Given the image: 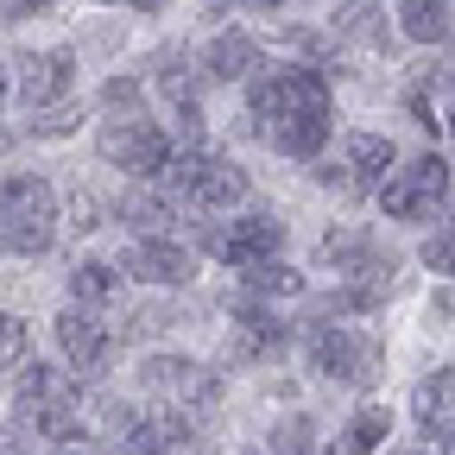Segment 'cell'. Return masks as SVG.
<instances>
[{
  "label": "cell",
  "instance_id": "83f0119b",
  "mask_svg": "<svg viewBox=\"0 0 455 455\" xmlns=\"http://www.w3.org/2000/svg\"><path fill=\"white\" fill-rule=\"evenodd\" d=\"M0 253H51V228H0Z\"/></svg>",
  "mask_w": 455,
  "mask_h": 455
},
{
  "label": "cell",
  "instance_id": "277c9868",
  "mask_svg": "<svg viewBox=\"0 0 455 455\" xmlns=\"http://www.w3.org/2000/svg\"><path fill=\"white\" fill-rule=\"evenodd\" d=\"M95 146H101L108 164H121L127 178H140V184H152L158 171L171 164V133L152 127L146 114H133V121H108V127L95 133Z\"/></svg>",
  "mask_w": 455,
  "mask_h": 455
},
{
  "label": "cell",
  "instance_id": "ab89813d",
  "mask_svg": "<svg viewBox=\"0 0 455 455\" xmlns=\"http://www.w3.org/2000/svg\"><path fill=\"white\" fill-rule=\"evenodd\" d=\"M449 13H455V0H449Z\"/></svg>",
  "mask_w": 455,
  "mask_h": 455
},
{
  "label": "cell",
  "instance_id": "e575fe53",
  "mask_svg": "<svg viewBox=\"0 0 455 455\" xmlns=\"http://www.w3.org/2000/svg\"><path fill=\"white\" fill-rule=\"evenodd\" d=\"M108 7H133V13H158L164 0H108Z\"/></svg>",
  "mask_w": 455,
  "mask_h": 455
},
{
  "label": "cell",
  "instance_id": "6da1fadb",
  "mask_svg": "<svg viewBox=\"0 0 455 455\" xmlns=\"http://www.w3.org/2000/svg\"><path fill=\"white\" fill-rule=\"evenodd\" d=\"M158 184L190 215H215V209L247 203V171L235 158H215V152H171V164L158 171Z\"/></svg>",
  "mask_w": 455,
  "mask_h": 455
},
{
  "label": "cell",
  "instance_id": "60d3db41",
  "mask_svg": "<svg viewBox=\"0 0 455 455\" xmlns=\"http://www.w3.org/2000/svg\"><path fill=\"white\" fill-rule=\"evenodd\" d=\"M348 7H355V0H348Z\"/></svg>",
  "mask_w": 455,
  "mask_h": 455
},
{
  "label": "cell",
  "instance_id": "30bf717a",
  "mask_svg": "<svg viewBox=\"0 0 455 455\" xmlns=\"http://www.w3.org/2000/svg\"><path fill=\"white\" fill-rule=\"evenodd\" d=\"M140 379H146L152 392H171V398H190V405H209V398L221 392V379H215L209 367H196L190 355H152V361L140 367Z\"/></svg>",
  "mask_w": 455,
  "mask_h": 455
},
{
  "label": "cell",
  "instance_id": "836d02e7",
  "mask_svg": "<svg viewBox=\"0 0 455 455\" xmlns=\"http://www.w3.org/2000/svg\"><path fill=\"white\" fill-rule=\"evenodd\" d=\"M430 304H436V316H455V284H443V291H436Z\"/></svg>",
  "mask_w": 455,
  "mask_h": 455
},
{
  "label": "cell",
  "instance_id": "52a82bcc",
  "mask_svg": "<svg viewBox=\"0 0 455 455\" xmlns=\"http://www.w3.org/2000/svg\"><path fill=\"white\" fill-rule=\"evenodd\" d=\"M57 348H64V355L76 361V379H95V373H108L114 348H121V335H114V329L101 323V310L70 304L64 316H57Z\"/></svg>",
  "mask_w": 455,
  "mask_h": 455
},
{
  "label": "cell",
  "instance_id": "d4e9b609",
  "mask_svg": "<svg viewBox=\"0 0 455 455\" xmlns=\"http://www.w3.org/2000/svg\"><path fill=\"white\" fill-rule=\"evenodd\" d=\"M272 455H316V430H310V418H284V424L272 430Z\"/></svg>",
  "mask_w": 455,
  "mask_h": 455
},
{
  "label": "cell",
  "instance_id": "603a6c76",
  "mask_svg": "<svg viewBox=\"0 0 455 455\" xmlns=\"http://www.w3.org/2000/svg\"><path fill=\"white\" fill-rule=\"evenodd\" d=\"M114 291H121V272H114L108 259H83V266L70 272V298H76V304H89V310H95V304H108Z\"/></svg>",
  "mask_w": 455,
  "mask_h": 455
},
{
  "label": "cell",
  "instance_id": "5b68a950",
  "mask_svg": "<svg viewBox=\"0 0 455 455\" xmlns=\"http://www.w3.org/2000/svg\"><path fill=\"white\" fill-rule=\"evenodd\" d=\"M443 196H449V164H443L436 152H418L405 171H392V178L379 184V209H386V215H398V221L430 215Z\"/></svg>",
  "mask_w": 455,
  "mask_h": 455
},
{
  "label": "cell",
  "instance_id": "2e32d148",
  "mask_svg": "<svg viewBox=\"0 0 455 455\" xmlns=\"http://www.w3.org/2000/svg\"><path fill=\"white\" fill-rule=\"evenodd\" d=\"M329 127H335V114H304V121H284V127H272L266 140H272L284 158H316V152L329 146Z\"/></svg>",
  "mask_w": 455,
  "mask_h": 455
},
{
  "label": "cell",
  "instance_id": "484cf974",
  "mask_svg": "<svg viewBox=\"0 0 455 455\" xmlns=\"http://www.w3.org/2000/svg\"><path fill=\"white\" fill-rule=\"evenodd\" d=\"M424 266L430 272H455V215H443V228L424 241Z\"/></svg>",
  "mask_w": 455,
  "mask_h": 455
},
{
  "label": "cell",
  "instance_id": "8d00e7d4",
  "mask_svg": "<svg viewBox=\"0 0 455 455\" xmlns=\"http://www.w3.org/2000/svg\"><path fill=\"white\" fill-rule=\"evenodd\" d=\"M436 443H443V455H455V430H449V436H436Z\"/></svg>",
  "mask_w": 455,
  "mask_h": 455
},
{
  "label": "cell",
  "instance_id": "4dcf8cb0",
  "mask_svg": "<svg viewBox=\"0 0 455 455\" xmlns=\"http://www.w3.org/2000/svg\"><path fill=\"white\" fill-rule=\"evenodd\" d=\"M70 127H76V108H51V114H38V121H26V133H38V140H57Z\"/></svg>",
  "mask_w": 455,
  "mask_h": 455
},
{
  "label": "cell",
  "instance_id": "3957f363",
  "mask_svg": "<svg viewBox=\"0 0 455 455\" xmlns=\"http://www.w3.org/2000/svg\"><path fill=\"white\" fill-rule=\"evenodd\" d=\"M310 361H316V373H329L341 386H373L386 367L379 341L355 323H310Z\"/></svg>",
  "mask_w": 455,
  "mask_h": 455
},
{
  "label": "cell",
  "instance_id": "f546056e",
  "mask_svg": "<svg viewBox=\"0 0 455 455\" xmlns=\"http://www.w3.org/2000/svg\"><path fill=\"white\" fill-rule=\"evenodd\" d=\"M310 178H316L323 190H335V196H361V190H367L361 178H348V164H316Z\"/></svg>",
  "mask_w": 455,
  "mask_h": 455
},
{
  "label": "cell",
  "instance_id": "cb8c5ba5",
  "mask_svg": "<svg viewBox=\"0 0 455 455\" xmlns=\"http://www.w3.org/2000/svg\"><path fill=\"white\" fill-rule=\"evenodd\" d=\"M158 89L178 101V108H196V89H203V70L190 64V57L178 51V57H158Z\"/></svg>",
  "mask_w": 455,
  "mask_h": 455
},
{
  "label": "cell",
  "instance_id": "e0dca14e",
  "mask_svg": "<svg viewBox=\"0 0 455 455\" xmlns=\"http://www.w3.org/2000/svg\"><path fill=\"white\" fill-rule=\"evenodd\" d=\"M398 26H405V38H418V44H443V38H455L449 0H405V7H398Z\"/></svg>",
  "mask_w": 455,
  "mask_h": 455
},
{
  "label": "cell",
  "instance_id": "4fadbf2b",
  "mask_svg": "<svg viewBox=\"0 0 455 455\" xmlns=\"http://www.w3.org/2000/svg\"><path fill=\"white\" fill-rule=\"evenodd\" d=\"M196 449V424H190V411H152L140 430H133V455H190Z\"/></svg>",
  "mask_w": 455,
  "mask_h": 455
},
{
  "label": "cell",
  "instance_id": "d590c367",
  "mask_svg": "<svg viewBox=\"0 0 455 455\" xmlns=\"http://www.w3.org/2000/svg\"><path fill=\"white\" fill-rule=\"evenodd\" d=\"M235 7H259V13H278L284 0H235Z\"/></svg>",
  "mask_w": 455,
  "mask_h": 455
},
{
  "label": "cell",
  "instance_id": "f35d334b",
  "mask_svg": "<svg viewBox=\"0 0 455 455\" xmlns=\"http://www.w3.org/2000/svg\"><path fill=\"white\" fill-rule=\"evenodd\" d=\"M38 7H51V0H38Z\"/></svg>",
  "mask_w": 455,
  "mask_h": 455
},
{
  "label": "cell",
  "instance_id": "d6986e66",
  "mask_svg": "<svg viewBox=\"0 0 455 455\" xmlns=\"http://www.w3.org/2000/svg\"><path fill=\"white\" fill-rule=\"evenodd\" d=\"M386 430H392V411H386V405H367V411L348 418V430L329 443V455H373V449L386 443Z\"/></svg>",
  "mask_w": 455,
  "mask_h": 455
},
{
  "label": "cell",
  "instance_id": "1f68e13d",
  "mask_svg": "<svg viewBox=\"0 0 455 455\" xmlns=\"http://www.w3.org/2000/svg\"><path fill=\"white\" fill-rule=\"evenodd\" d=\"M26 13H38V0H0V26H13V20H26Z\"/></svg>",
  "mask_w": 455,
  "mask_h": 455
},
{
  "label": "cell",
  "instance_id": "5bb4252c",
  "mask_svg": "<svg viewBox=\"0 0 455 455\" xmlns=\"http://www.w3.org/2000/svg\"><path fill=\"white\" fill-rule=\"evenodd\" d=\"M13 392H20V405H76V386H70V373H57L51 361H20Z\"/></svg>",
  "mask_w": 455,
  "mask_h": 455
},
{
  "label": "cell",
  "instance_id": "9c48e42d",
  "mask_svg": "<svg viewBox=\"0 0 455 455\" xmlns=\"http://www.w3.org/2000/svg\"><path fill=\"white\" fill-rule=\"evenodd\" d=\"M127 278H140V284H190L196 259H190V247H178V235H152V241L127 247Z\"/></svg>",
  "mask_w": 455,
  "mask_h": 455
},
{
  "label": "cell",
  "instance_id": "7402d4cb",
  "mask_svg": "<svg viewBox=\"0 0 455 455\" xmlns=\"http://www.w3.org/2000/svg\"><path fill=\"white\" fill-rule=\"evenodd\" d=\"M341 38H348V44H367V51H386V44H392L386 7H379V0H355L348 20H341Z\"/></svg>",
  "mask_w": 455,
  "mask_h": 455
},
{
  "label": "cell",
  "instance_id": "8fae6325",
  "mask_svg": "<svg viewBox=\"0 0 455 455\" xmlns=\"http://www.w3.org/2000/svg\"><path fill=\"white\" fill-rule=\"evenodd\" d=\"M57 196L44 178H0V228H51Z\"/></svg>",
  "mask_w": 455,
  "mask_h": 455
},
{
  "label": "cell",
  "instance_id": "ac0fdd59",
  "mask_svg": "<svg viewBox=\"0 0 455 455\" xmlns=\"http://www.w3.org/2000/svg\"><path fill=\"white\" fill-rule=\"evenodd\" d=\"M398 164V146L386 133H348V171H361V184H386Z\"/></svg>",
  "mask_w": 455,
  "mask_h": 455
},
{
  "label": "cell",
  "instance_id": "9a60e30c",
  "mask_svg": "<svg viewBox=\"0 0 455 455\" xmlns=\"http://www.w3.org/2000/svg\"><path fill=\"white\" fill-rule=\"evenodd\" d=\"M418 418H424V436H449L455 430V367H443V373H430L424 386H418Z\"/></svg>",
  "mask_w": 455,
  "mask_h": 455
},
{
  "label": "cell",
  "instance_id": "f1b7e54d",
  "mask_svg": "<svg viewBox=\"0 0 455 455\" xmlns=\"http://www.w3.org/2000/svg\"><path fill=\"white\" fill-rule=\"evenodd\" d=\"M26 361V323L0 310V367H20Z\"/></svg>",
  "mask_w": 455,
  "mask_h": 455
},
{
  "label": "cell",
  "instance_id": "d6a6232c",
  "mask_svg": "<svg viewBox=\"0 0 455 455\" xmlns=\"http://www.w3.org/2000/svg\"><path fill=\"white\" fill-rule=\"evenodd\" d=\"M70 215H76V228H95V196H76Z\"/></svg>",
  "mask_w": 455,
  "mask_h": 455
},
{
  "label": "cell",
  "instance_id": "7a4b0ae2",
  "mask_svg": "<svg viewBox=\"0 0 455 455\" xmlns=\"http://www.w3.org/2000/svg\"><path fill=\"white\" fill-rule=\"evenodd\" d=\"M247 108L253 121L284 127V121H304V114H329V76L316 64H278V70H259L247 83Z\"/></svg>",
  "mask_w": 455,
  "mask_h": 455
},
{
  "label": "cell",
  "instance_id": "4316f807",
  "mask_svg": "<svg viewBox=\"0 0 455 455\" xmlns=\"http://www.w3.org/2000/svg\"><path fill=\"white\" fill-rule=\"evenodd\" d=\"M101 101H108L114 114H121V121H133V114H140V101H146V95H140V83H133V76H108V89H101Z\"/></svg>",
  "mask_w": 455,
  "mask_h": 455
},
{
  "label": "cell",
  "instance_id": "74e56055",
  "mask_svg": "<svg viewBox=\"0 0 455 455\" xmlns=\"http://www.w3.org/2000/svg\"><path fill=\"white\" fill-rule=\"evenodd\" d=\"M0 108H7V70H0Z\"/></svg>",
  "mask_w": 455,
  "mask_h": 455
},
{
  "label": "cell",
  "instance_id": "8992f818",
  "mask_svg": "<svg viewBox=\"0 0 455 455\" xmlns=\"http://www.w3.org/2000/svg\"><path fill=\"white\" fill-rule=\"evenodd\" d=\"M203 247L215 253V259H228V266H259V259H278V247H284V221H272V215H241V221H221V228H203Z\"/></svg>",
  "mask_w": 455,
  "mask_h": 455
},
{
  "label": "cell",
  "instance_id": "ffe728a7",
  "mask_svg": "<svg viewBox=\"0 0 455 455\" xmlns=\"http://www.w3.org/2000/svg\"><path fill=\"white\" fill-rule=\"evenodd\" d=\"M247 278V298H304V272L298 266H284V259H259V266H247L241 272Z\"/></svg>",
  "mask_w": 455,
  "mask_h": 455
},
{
  "label": "cell",
  "instance_id": "44dd1931",
  "mask_svg": "<svg viewBox=\"0 0 455 455\" xmlns=\"http://www.w3.org/2000/svg\"><path fill=\"white\" fill-rule=\"evenodd\" d=\"M121 215H127V221L140 228V241H152V235H164V228L178 221V203H171L164 190H127Z\"/></svg>",
  "mask_w": 455,
  "mask_h": 455
},
{
  "label": "cell",
  "instance_id": "7c38bea8",
  "mask_svg": "<svg viewBox=\"0 0 455 455\" xmlns=\"http://www.w3.org/2000/svg\"><path fill=\"white\" fill-rule=\"evenodd\" d=\"M266 64H259V44L247 32H215L209 51H203V76L209 83H253Z\"/></svg>",
  "mask_w": 455,
  "mask_h": 455
},
{
  "label": "cell",
  "instance_id": "ba28073f",
  "mask_svg": "<svg viewBox=\"0 0 455 455\" xmlns=\"http://www.w3.org/2000/svg\"><path fill=\"white\" fill-rule=\"evenodd\" d=\"M76 89V57L70 51H26V64H20V101L26 108H64Z\"/></svg>",
  "mask_w": 455,
  "mask_h": 455
}]
</instances>
